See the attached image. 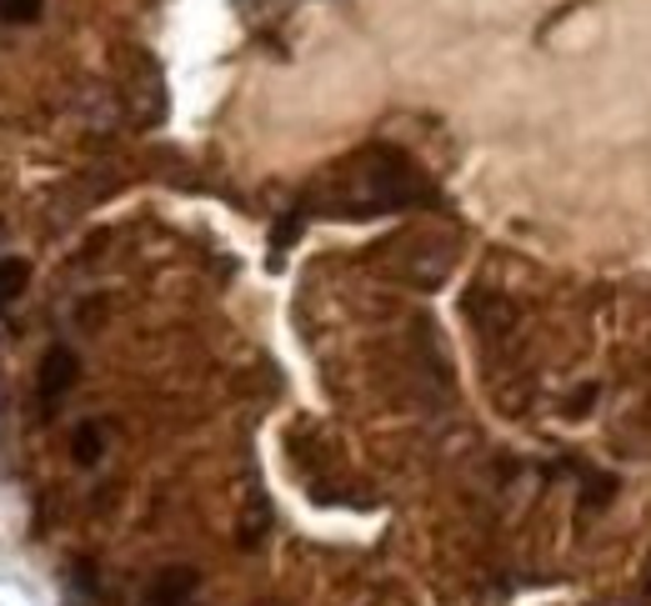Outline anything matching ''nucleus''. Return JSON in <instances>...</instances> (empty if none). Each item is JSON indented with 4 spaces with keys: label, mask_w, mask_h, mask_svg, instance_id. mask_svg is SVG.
I'll list each match as a JSON object with an SVG mask.
<instances>
[{
    "label": "nucleus",
    "mask_w": 651,
    "mask_h": 606,
    "mask_svg": "<svg viewBox=\"0 0 651 606\" xmlns=\"http://www.w3.org/2000/svg\"><path fill=\"white\" fill-rule=\"evenodd\" d=\"M41 0H6V21H35Z\"/></svg>",
    "instance_id": "5"
},
{
    "label": "nucleus",
    "mask_w": 651,
    "mask_h": 606,
    "mask_svg": "<svg viewBox=\"0 0 651 606\" xmlns=\"http://www.w3.org/2000/svg\"><path fill=\"white\" fill-rule=\"evenodd\" d=\"M591 401H597V387L577 391V397H571V417H581V411H587V407H591Z\"/></svg>",
    "instance_id": "6"
},
{
    "label": "nucleus",
    "mask_w": 651,
    "mask_h": 606,
    "mask_svg": "<svg viewBox=\"0 0 651 606\" xmlns=\"http://www.w3.org/2000/svg\"><path fill=\"white\" fill-rule=\"evenodd\" d=\"M75 371H81L75 351H65V346L45 351V361H41V401H61L65 391L75 387Z\"/></svg>",
    "instance_id": "1"
},
{
    "label": "nucleus",
    "mask_w": 651,
    "mask_h": 606,
    "mask_svg": "<svg viewBox=\"0 0 651 606\" xmlns=\"http://www.w3.org/2000/svg\"><path fill=\"white\" fill-rule=\"evenodd\" d=\"M75 461L81 466H91V461H101V451H105V436H101V427L95 421H85V427H75Z\"/></svg>",
    "instance_id": "4"
},
{
    "label": "nucleus",
    "mask_w": 651,
    "mask_h": 606,
    "mask_svg": "<svg viewBox=\"0 0 651 606\" xmlns=\"http://www.w3.org/2000/svg\"><path fill=\"white\" fill-rule=\"evenodd\" d=\"M196 582H200V576L190 572V566H166V572L151 582L146 602H151V606H186L190 592H196Z\"/></svg>",
    "instance_id": "2"
},
{
    "label": "nucleus",
    "mask_w": 651,
    "mask_h": 606,
    "mask_svg": "<svg viewBox=\"0 0 651 606\" xmlns=\"http://www.w3.org/2000/svg\"><path fill=\"white\" fill-rule=\"evenodd\" d=\"M25 281H31V266L16 261V256H0V311L25 291Z\"/></svg>",
    "instance_id": "3"
}]
</instances>
